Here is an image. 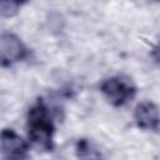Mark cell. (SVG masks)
I'll use <instances>...</instances> for the list:
<instances>
[{
  "label": "cell",
  "mask_w": 160,
  "mask_h": 160,
  "mask_svg": "<svg viewBox=\"0 0 160 160\" xmlns=\"http://www.w3.org/2000/svg\"><path fill=\"white\" fill-rule=\"evenodd\" d=\"M28 129H29V138L35 145H38L39 148L46 151L52 150L54 125L49 110L41 99L29 111Z\"/></svg>",
  "instance_id": "6da1fadb"
},
{
  "label": "cell",
  "mask_w": 160,
  "mask_h": 160,
  "mask_svg": "<svg viewBox=\"0 0 160 160\" xmlns=\"http://www.w3.org/2000/svg\"><path fill=\"white\" fill-rule=\"evenodd\" d=\"M101 92L114 106H121L135 96V88L121 78H109L100 85Z\"/></svg>",
  "instance_id": "7a4b0ae2"
},
{
  "label": "cell",
  "mask_w": 160,
  "mask_h": 160,
  "mask_svg": "<svg viewBox=\"0 0 160 160\" xmlns=\"http://www.w3.org/2000/svg\"><path fill=\"white\" fill-rule=\"evenodd\" d=\"M0 52L1 65L9 66L25 58L26 48L16 35L11 32H2L0 39Z\"/></svg>",
  "instance_id": "3957f363"
},
{
  "label": "cell",
  "mask_w": 160,
  "mask_h": 160,
  "mask_svg": "<svg viewBox=\"0 0 160 160\" xmlns=\"http://www.w3.org/2000/svg\"><path fill=\"white\" fill-rule=\"evenodd\" d=\"M1 151L6 160H24L28 154V144L11 129L1 131Z\"/></svg>",
  "instance_id": "277c9868"
},
{
  "label": "cell",
  "mask_w": 160,
  "mask_h": 160,
  "mask_svg": "<svg viewBox=\"0 0 160 160\" xmlns=\"http://www.w3.org/2000/svg\"><path fill=\"white\" fill-rule=\"evenodd\" d=\"M135 121L140 129L156 131L160 126V111L159 108L151 101L140 102L134 114Z\"/></svg>",
  "instance_id": "5b68a950"
},
{
  "label": "cell",
  "mask_w": 160,
  "mask_h": 160,
  "mask_svg": "<svg viewBox=\"0 0 160 160\" xmlns=\"http://www.w3.org/2000/svg\"><path fill=\"white\" fill-rule=\"evenodd\" d=\"M76 154L80 160H104L100 150L88 139H80L76 142Z\"/></svg>",
  "instance_id": "8992f818"
},
{
  "label": "cell",
  "mask_w": 160,
  "mask_h": 160,
  "mask_svg": "<svg viewBox=\"0 0 160 160\" xmlns=\"http://www.w3.org/2000/svg\"><path fill=\"white\" fill-rule=\"evenodd\" d=\"M20 8V2L16 1H1L0 4V12L2 18L14 16Z\"/></svg>",
  "instance_id": "52a82bcc"
},
{
  "label": "cell",
  "mask_w": 160,
  "mask_h": 160,
  "mask_svg": "<svg viewBox=\"0 0 160 160\" xmlns=\"http://www.w3.org/2000/svg\"><path fill=\"white\" fill-rule=\"evenodd\" d=\"M152 56H154L155 61L160 65V42H159V44H158V46L154 49V51H152Z\"/></svg>",
  "instance_id": "ba28073f"
}]
</instances>
